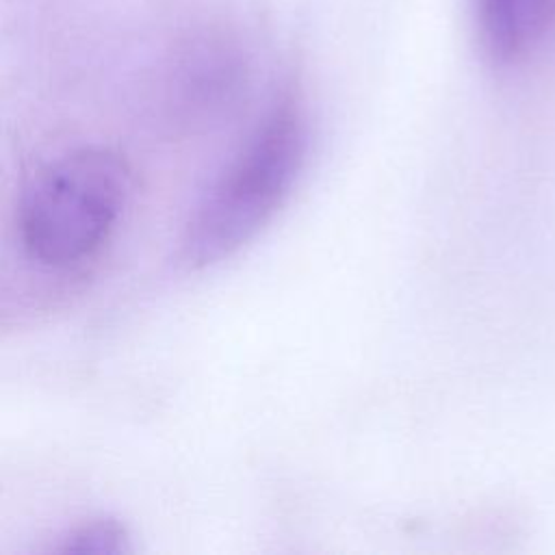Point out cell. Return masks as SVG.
Wrapping results in <instances>:
<instances>
[{"label": "cell", "mask_w": 555, "mask_h": 555, "mask_svg": "<svg viewBox=\"0 0 555 555\" xmlns=\"http://www.w3.org/2000/svg\"><path fill=\"white\" fill-rule=\"evenodd\" d=\"M134 180L126 158L102 145L56 154L26 182L17 202V236L26 256L46 269L91 260L119 225Z\"/></svg>", "instance_id": "obj_2"}, {"label": "cell", "mask_w": 555, "mask_h": 555, "mask_svg": "<svg viewBox=\"0 0 555 555\" xmlns=\"http://www.w3.org/2000/svg\"><path fill=\"white\" fill-rule=\"evenodd\" d=\"M479 41L496 63L525 56L555 24V0H475Z\"/></svg>", "instance_id": "obj_3"}, {"label": "cell", "mask_w": 555, "mask_h": 555, "mask_svg": "<svg viewBox=\"0 0 555 555\" xmlns=\"http://www.w3.org/2000/svg\"><path fill=\"white\" fill-rule=\"evenodd\" d=\"M308 121L297 100L284 98L238 147L191 215L180 258L191 269L234 256L291 197L308 158Z\"/></svg>", "instance_id": "obj_1"}, {"label": "cell", "mask_w": 555, "mask_h": 555, "mask_svg": "<svg viewBox=\"0 0 555 555\" xmlns=\"http://www.w3.org/2000/svg\"><path fill=\"white\" fill-rule=\"evenodd\" d=\"M130 551L132 544L126 527L108 516L89 518L67 529L59 535V542L48 548V553L56 555H121Z\"/></svg>", "instance_id": "obj_4"}]
</instances>
